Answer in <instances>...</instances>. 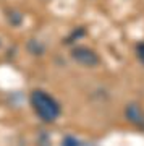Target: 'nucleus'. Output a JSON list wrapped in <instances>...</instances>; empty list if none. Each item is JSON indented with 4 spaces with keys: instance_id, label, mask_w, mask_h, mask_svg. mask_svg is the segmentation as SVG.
<instances>
[{
    "instance_id": "f03ea898",
    "label": "nucleus",
    "mask_w": 144,
    "mask_h": 146,
    "mask_svg": "<svg viewBox=\"0 0 144 146\" xmlns=\"http://www.w3.org/2000/svg\"><path fill=\"white\" fill-rule=\"evenodd\" d=\"M71 57L75 58L79 65H83V67H89V68L99 65V62H100V58H99L97 54L94 52L92 49L84 47V46L75 47V49L71 50Z\"/></svg>"
},
{
    "instance_id": "7ed1b4c3",
    "label": "nucleus",
    "mask_w": 144,
    "mask_h": 146,
    "mask_svg": "<svg viewBox=\"0 0 144 146\" xmlns=\"http://www.w3.org/2000/svg\"><path fill=\"white\" fill-rule=\"evenodd\" d=\"M125 117L129 123L139 127V128H144V110L141 109V106L136 104V102H129L125 109Z\"/></svg>"
},
{
    "instance_id": "f257e3e1",
    "label": "nucleus",
    "mask_w": 144,
    "mask_h": 146,
    "mask_svg": "<svg viewBox=\"0 0 144 146\" xmlns=\"http://www.w3.org/2000/svg\"><path fill=\"white\" fill-rule=\"evenodd\" d=\"M31 106L34 112L37 114V117L42 120V122H47V123H52L58 119L60 115V104L57 102L50 94H47L46 91L42 89H34L31 93Z\"/></svg>"
},
{
    "instance_id": "20e7f679",
    "label": "nucleus",
    "mask_w": 144,
    "mask_h": 146,
    "mask_svg": "<svg viewBox=\"0 0 144 146\" xmlns=\"http://www.w3.org/2000/svg\"><path fill=\"white\" fill-rule=\"evenodd\" d=\"M136 55H138V58L144 63V42H139L138 46H136Z\"/></svg>"
},
{
    "instance_id": "39448f33",
    "label": "nucleus",
    "mask_w": 144,
    "mask_h": 146,
    "mask_svg": "<svg viewBox=\"0 0 144 146\" xmlns=\"http://www.w3.org/2000/svg\"><path fill=\"white\" fill-rule=\"evenodd\" d=\"M63 145H67V146H70V145H81V141L76 140V138H73V136H67V138L63 140Z\"/></svg>"
}]
</instances>
